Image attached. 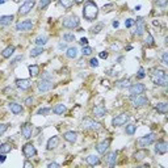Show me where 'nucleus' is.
<instances>
[{
  "label": "nucleus",
  "mask_w": 168,
  "mask_h": 168,
  "mask_svg": "<svg viewBox=\"0 0 168 168\" xmlns=\"http://www.w3.org/2000/svg\"><path fill=\"white\" fill-rule=\"evenodd\" d=\"M118 25H120V23H118L117 20H114L113 21V28H118Z\"/></svg>",
  "instance_id": "58"
},
{
  "label": "nucleus",
  "mask_w": 168,
  "mask_h": 168,
  "mask_svg": "<svg viewBox=\"0 0 168 168\" xmlns=\"http://www.w3.org/2000/svg\"><path fill=\"white\" fill-rule=\"evenodd\" d=\"M5 2H7V0H0V4H4Z\"/></svg>",
  "instance_id": "60"
},
{
  "label": "nucleus",
  "mask_w": 168,
  "mask_h": 168,
  "mask_svg": "<svg viewBox=\"0 0 168 168\" xmlns=\"http://www.w3.org/2000/svg\"><path fill=\"white\" fill-rule=\"evenodd\" d=\"M13 52H15V46L13 45H10V46H7L5 49L2 51V57L5 58V59H8V58H10L13 55Z\"/></svg>",
  "instance_id": "27"
},
{
  "label": "nucleus",
  "mask_w": 168,
  "mask_h": 168,
  "mask_svg": "<svg viewBox=\"0 0 168 168\" xmlns=\"http://www.w3.org/2000/svg\"><path fill=\"white\" fill-rule=\"evenodd\" d=\"M155 134L154 133H150V134H147V135H143V136H141V138L138 139V145L139 147H147V146H150L152 145L155 142Z\"/></svg>",
  "instance_id": "10"
},
{
  "label": "nucleus",
  "mask_w": 168,
  "mask_h": 168,
  "mask_svg": "<svg viewBox=\"0 0 168 168\" xmlns=\"http://www.w3.org/2000/svg\"><path fill=\"white\" fill-rule=\"evenodd\" d=\"M21 134L25 139H30L32 135H33V125L29 122H25L21 125Z\"/></svg>",
  "instance_id": "15"
},
{
  "label": "nucleus",
  "mask_w": 168,
  "mask_h": 168,
  "mask_svg": "<svg viewBox=\"0 0 168 168\" xmlns=\"http://www.w3.org/2000/svg\"><path fill=\"white\" fill-rule=\"evenodd\" d=\"M23 154H24V156L26 158V159H32L33 156L37 155V150L32 143H26L23 147Z\"/></svg>",
  "instance_id": "14"
},
{
  "label": "nucleus",
  "mask_w": 168,
  "mask_h": 168,
  "mask_svg": "<svg viewBox=\"0 0 168 168\" xmlns=\"http://www.w3.org/2000/svg\"><path fill=\"white\" fill-rule=\"evenodd\" d=\"M155 5H158V7H160V8H166L168 5V0H156Z\"/></svg>",
  "instance_id": "44"
},
{
  "label": "nucleus",
  "mask_w": 168,
  "mask_h": 168,
  "mask_svg": "<svg viewBox=\"0 0 168 168\" xmlns=\"http://www.w3.org/2000/svg\"><path fill=\"white\" fill-rule=\"evenodd\" d=\"M63 138H65L67 142H70V143H75L78 141V133L76 131H66V133H63Z\"/></svg>",
  "instance_id": "21"
},
{
  "label": "nucleus",
  "mask_w": 168,
  "mask_h": 168,
  "mask_svg": "<svg viewBox=\"0 0 168 168\" xmlns=\"http://www.w3.org/2000/svg\"><path fill=\"white\" fill-rule=\"evenodd\" d=\"M114 9V4L113 3H109V4H105L104 7H103V10L105 13H108V12H112V10Z\"/></svg>",
  "instance_id": "41"
},
{
  "label": "nucleus",
  "mask_w": 168,
  "mask_h": 168,
  "mask_svg": "<svg viewBox=\"0 0 168 168\" xmlns=\"http://www.w3.org/2000/svg\"><path fill=\"white\" fill-rule=\"evenodd\" d=\"M63 40H65V42H74L75 41V36H74V33H66L63 34Z\"/></svg>",
  "instance_id": "38"
},
{
  "label": "nucleus",
  "mask_w": 168,
  "mask_h": 168,
  "mask_svg": "<svg viewBox=\"0 0 168 168\" xmlns=\"http://www.w3.org/2000/svg\"><path fill=\"white\" fill-rule=\"evenodd\" d=\"M47 44V37L46 36H38L34 40V45L36 46H45Z\"/></svg>",
  "instance_id": "31"
},
{
  "label": "nucleus",
  "mask_w": 168,
  "mask_h": 168,
  "mask_svg": "<svg viewBox=\"0 0 168 168\" xmlns=\"http://www.w3.org/2000/svg\"><path fill=\"white\" fill-rule=\"evenodd\" d=\"M24 167H25V168H30V167H33V164H32L30 162H28V160H26V162L24 163Z\"/></svg>",
  "instance_id": "56"
},
{
  "label": "nucleus",
  "mask_w": 168,
  "mask_h": 168,
  "mask_svg": "<svg viewBox=\"0 0 168 168\" xmlns=\"http://www.w3.org/2000/svg\"><path fill=\"white\" fill-rule=\"evenodd\" d=\"M82 128L83 129H92V130H101L103 129V125L97 122V121H94L93 118H89V117H86L82 120Z\"/></svg>",
  "instance_id": "4"
},
{
  "label": "nucleus",
  "mask_w": 168,
  "mask_h": 168,
  "mask_svg": "<svg viewBox=\"0 0 168 168\" xmlns=\"http://www.w3.org/2000/svg\"><path fill=\"white\" fill-rule=\"evenodd\" d=\"M136 131V126L134 124H129V125H126V128H125V133L128 134V135H134V133Z\"/></svg>",
  "instance_id": "32"
},
{
  "label": "nucleus",
  "mask_w": 168,
  "mask_h": 168,
  "mask_svg": "<svg viewBox=\"0 0 168 168\" xmlns=\"http://www.w3.org/2000/svg\"><path fill=\"white\" fill-rule=\"evenodd\" d=\"M15 20L13 15H7V16H2L0 17V26H8L12 24V21Z\"/></svg>",
  "instance_id": "23"
},
{
  "label": "nucleus",
  "mask_w": 168,
  "mask_h": 168,
  "mask_svg": "<svg viewBox=\"0 0 168 168\" xmlns=\"http://www.w3.org/2000/svg\"><path fill=\"white\" fill-rule=\"evenodd\" d=\"M12 151V146L9 143H2L0 145V152L2 154H8V152Z\"/></svg>",
  "instance_id": "34"
},
{
  "label": "nucleus",
  "mask_w": 168,
  "mask_h": 168,
  "mask_svg": "<svg viewBox=\"0 0 168 168\" xmlns=\"http://www.w3.org/2000/svg\"><path fill=\"white\" fill-rule=\"evenodd\" d=\"M0 145H2V142H0Z\"/></svg>",
  "instance_id": "61"
},
{
  "label": "nucleus",
  "mask_w": 168,
  "mask_h": 168,
  "mask_svg": "<svg viewBox=\"0 0 168 168\" xmlns=\"http://www.w3.org/2000/svg\"><path fill=\"white\" fill-rule=\"evenodd\" d=\"M149 156V150H146V147H141V150H138L134 154V159L135 160H143V159H146V158Z\"/></svg>",
  "instance_id": "20"
},
{
  "label": "nucleus",
  "mask_w": 168,
  "mask_h": 168,
  "mask_svg": "<svg viewBox=\"0 0 168 168\" xmlns=\"http://www.w3.org/2000/svg\"><path fill=\"white\" fill-rule=\"evenodd\" d=\"M33 101H34V99L32 97V96H29V97H26L25 99V105H28V107H30L32 104H33Z\"/></svg>",
  "instance_id": "49"
},
{
  "label": "nucleus",
  "mask_w": 168,
  "mask_h": 168,
  "mask_svg": "<svg viewBox=\"0 0 168 168\" xmlns=\"http://www.w3.org/2000/svg\"><path fill=\"white\" fill-rule=\"evenodd\" d=\"M50 2H51V0H40V3H38V8L42 10V9H45L46 7H47V5H49L50 4Z\"/></svg>",
  "instance_id": "42"
},
{
  "label": "nucleus",
  "mask_w": 168,
  "mask_h": 168,
  "mask_svg": "<svg viewBox=\"0 0 168 168\" xmlns=\"http://www.w3.org/2000/svg\"><path fill=\"white\" fill-rule=\"evenodd\" d=\"M34 5H36V0H26V2H24L21 4V7L19 8V15L20 16L28 15L30 10L34 8Z\"/></svg>",
  "instance_id": "7"
},
{
  "label": "nucleus",
  "mask_w": 168,
  "mask_h": 168,
  "mask_svg": "<svg viewBox=\"0 0 168 168\" xmlns=\"http://www.w3.org/2000/svg\"><path fill=\"white\" fill-rule=\"evenodd\" d=\"M92 113L96 118H103V117H105V114H107V108H105L104 105H96V107L92 109Z\"/></svg>",
  "instance_id": "18"
},
{
  "label": "nucleus",
  "mask_w": 168,
  "mask_h": 168,
  "mask_svg": "<svg viewBox=\"0 0 168 168\" xmlns=\"http://www.w3.org/2000/svg\"><path fill=\"white\" fill-rule=\"evenodd\" d=\"M145 92H146V86L143 83H135L129 86L130 96H138V94H143Z\"/></svg>",
  "instance_id": "5"
},
{
  "label": "nucleus",
  "mask_w": 168,
  "mask_h": 168,
  "mask_svg": "<svg viewBox=\"0 0 168 168\" xmlns=\"http://www.w3.org/2000/svg\"><path fill=\"white\" fill-rule=\"evenodd\" d=\"M116 86H117L118 88H126V87L130 86V80L129 79H122V80L116 82Z\"/></svg>",
  "instance_id": "35"
},
{
  "label": "nucleus",
  "mask_w": 168,
  "mask_h": 168,
  "mask_svg": "<svg viewBox=\"0 0 168 168\" xmlns=\"http://www.w3.org/2000/svg\"><path fill=\"white\" fill-rule=\"evenodd\" d=\"M131 105L134 108H141L149 105V99L143 94H138V96H131Z\"/></svg>",
  "instance_id": "6"
},
{
  "label": "nucleus",
  "mask_w": 168,
  "mask_h": 168,
  "mask_svg": "<svg viewBox=\"0 0 168 168\" xmlns=\"http://www.w3.org/2000/svg\"><path fill=\"white\" fill-rule=\"evenodd\" d=\"M47 167H49V168H58V167H59V164H58V163H55V162H52V163H49V164H47Z\"/></svg>",
  "instance_id": "54"
},
{
  "label": "nucleus",
  "mask_w": 168,
  "mask_h": 168,
  "mask_svg": "<svg viewBox=\"0 0 168 168\" xmlns=\"http://www.w3.org/2000/svg\"><path fill=\"white\" fill-rule=\"evenodd\" d=\"M44 51H45L44 46H36L34 49H32V50H30V57H32V58H36V57L41 55Z\"/></svg>",
  "instance_id": "30"
},
{
  "label": "nucleus",
  "mask_w": 168,
  "mask_h": 168,
  "mask_svg": "<svg viewBox=\"0 0 168 168\" xmlns=\"http://www.w3.org/2000/svg\"><path fill=\"white\" fill-rule=\"evenodd\" d=\"M92 52H93L92 47H89L88 45H87V46H83V49H82V54H83V55L87 57V55H91Z\"/></svg>",
  "instance_id": "40"
},
{
  "label": "nucleus",
  "mask_w": 168,
  "mask_h": 168,
  "mask_svg": "<svg viewBox=\"0 0 168 168\" xmlns=\"http://www.w3.org/2000/svg\"><path fill=\"white\" fill-rule=\"evenodd\" d=\"M136 78H138V79H145L146 78V71H145L143 67H139L138 72H136Z\"/></svg>",
  "instance_id": "43"
},
{
  "label": "nucleus",
  "mask_w": 168,
  "mask_h": 168,
  "mask_svg": "<svg viewBox=\"0 0 168 168\" xmlns=\"http://www.w3.org/2000/svg\"><path fill=\"white\" fill-rule=\"evenodd\" d=\"M155 152L159 155H164L168 152V143L164 139H159L155 143Z\"/></svg>",
  "instance_id": "13"
},
{
  "label": "nucleus",
  "mask_w": 168,
  "mask_h": 168,
  "mask_svg": "<svg viewBox=\"0 0 168 168\" xmlns=\"http://www.w3.org/2000/svg\"><path fill=\"white\" fill-rule=\"evenodd\" d=\"M33 21L32 20H25V21H20V23L16 24V30L17 32H29L33 29Z\"/></svg>",
  "instance_id": "11"
},
{
  "label": "nucleus",
  "mask_w": 168,
  "mask_h": 168,
  "mask_svg": "<svg viewBox=\"0 0 168 168\" xmlns=\"http://www.w3.org/2000/svg\"><path fill=\"white\" fill-rule=\"evenodd\" d=\"M104 28V24L103 23H100V24H97L96 26H93V28H91V33H93V34H97V33H100L101 32V29Z\"/></svg>",
  "instance_id": "37"
},
{
  "label": "nucleus",
  "mask_w": 168,
  "mask_h": 168,
  "mask_svg": "<svg viewBox=\"0 0 168 168\" xmlns=\"http://www.w3.org/2000/svg\"><path fill=\"white\" fill-rule=\"evenodd\" d=\"M130 116L129 113H121L118 116H116V117L112 120V125L114 126V128H118V126H124L126 125V122L129 121Z\"/></svg>",
  "instance_id": "8"
},
{
  "label": "nucleus",
  "mask_w": 168,
  "mask_h": 168,
  "mask_svg": "<svg viewBox=\"0 0 168 168\" xmlns=\"http://www.w3.org/2000/svg\"><path fill=\"white\" fill-rule=\"evenodd\" d=\"M28 68H29L30 76H38V74H40V67L37 66V65H30Z\"/></svg>",
  "instance_id": "33"
},
{
  "label": "nucleus",
  "mask_w": 168,
  "mask_h": 168,
  "mask_svg": "<svg viewBox=\"0 0 168 168\" xmlns=\"http://www.w3.org/2000/svg\"><path fill=\"white\" fill-rule=\"evenodd\" d=\"M82 46H87L88 45V40L86 38V37H83V38H80V42H79Z\"/></svg>",
  "instance_id": "51"
},
{
  "label": "nucleus",
  "mask_w": 168,
  "mask_h": 168,
  "mask_svg": "<svg viewBox=\"0 0 168 168\" xmlns=\"http://www.w3.org/2000/svg\"><path fill=\"white\" fill-rule=\"evenodd\" d=\"M162 63L164 66H168V52H163L162 55Z\"/></svg>",
  "instance_id": "46"
},
{
  "label": "nucleus",
  "mask_w": 168,
  "mask_h": 168,
  "mask_svg": "<svg viewBox=\"0 0 168 168\" xmlns=\"http://www.w3.org/2000/svg\"><path fill=\"white\" fill-rule=\"evenodd\" d=\"M133 25H134V20L133 19H128V20L125 21V26H126V28H131Z\"/></svg>",
  "instance_id": "47"
},
{
  "label": "nucleus",
  "mask_w": 168,
  "mask_h": 168,
  "mask_svg": "<svg viewBox=\"0 0 168 168\" xmlns=\"http://www.w3.org/2000/svg\"><path fill=\"white\" fill-rule=\"evenodd\" d=\"M3 162H5V154L0 152V163H3Z\"/></svg>",
  "instance_id": "57"
},
{
  "label": "nucleus",
  "mask_w": 168,
  "mask_h": 168,
  "mask_svg": "<svg viewBox=\"0 0 168 168\" xmlns=\"http://www.w3.org/2000/svg\"><path fill=\"white\" fill-rule=\"evenodd\" d=\"M151 80L155 86H160V87H167L168 84V76H167V72L162 68H154L151 71Z\"/></svg>",
  "instance_id": "2"
},
{
  "label": "nucleus",
  "mask_w": 168,
  "mask_h": 168,
  "mask_svg": "<svg viewBox=\"0 0 168 168\" xmlns=\"http://www.w3.org/2000/svg\"><path fill=\"white\" fill-rule=\"evenodd\" d=\"M86 162L89 166H99L100 163H101V160H100V158L97 155H88L86 158Z\"/></svg>",
  "instance_id": "25"
},
{
  "label": "nucleus",
  "mask_w": 168,
  "mask_h": 168,
  "mask_svg": "<svg viewBox=\"0 0 168 168\" xmlns=\"http://www.w3.org/2000/svg\"><path fill=\"white\" fill-rule=\"evenodd\" d=\"M51 110H52V113L54 114H63V113L67 112V108H66V105H63V104H58Z\"/></svg>",
  "instance_id": "29"
},
{
  "label": "nucleus",
  "mask_w": 168,
  "mask_h": 168,
  "mask_svg": "<svg viewBox=\"0 0 168 168\" xmlns=\"http://www.w3.org/2000/svg\"><path fill=\"white\" fill-rule=\"evenodd\" d=\"M74 2H75L76 4H82V3L84 2V0H74Z\"/></svg>",
  "instance_id": "59"
},
{
  "label": "nucleus",
  "mask_w": 168,
  "mask_h": 168,
  "mask_svg": "<svg viewBox=\"0 0 168 168\" xmlns=\"http://www.w3.org/2000/svg\"><path fill=\"white\" fill-rule=\"evenodd\" d=\"M134 25H135L134 34L138 36V37H141V36L146 32V23H145V19H143V17H138L136 20H134Z\"/></svg>",
  "instance_id": "9"
},
{
  "label": "nucleus",
  "mask_w": 168,
  "mask_h": 168,
  "mask_svg": "<svg viewBox=\"0 0 168 168\" xmlns=\"http://www.w3.org/2000/svg\"><path fill=\"white\" fill-rule=\"evenodd\" d=\"M99 57L101 58V59H107V58H108V52H107V51H101V52L99 54Z\"/></svg>",
  "instance_id": "53"
},
{
  "label": "nucleus",
  "mask_w": 168,
  "mask_h": 168,
  "mask_svg": "<svg viewBox=\"0 0 168 168\" xmlns=\"http://www.w3.org/2000/svg\"><path fill=\"white\" fill-rule=\"evenodd\" d=\"M19 61H23V55H19L17 58H15V59H13L12 62H10V65H12V66H15V65H16V63H17Z\"/></svg>",
  "instance_id": "50"
},
{
  "label": "nucleus",
  "mask_w": 168,
  "mask_h": 168,
  "mask_svg": "<svg viewBox=\"0 0 168 168\" xmlns=\"http://www.w3.org/2000/svg\"><path fill=\"white\" fill-rule=\"evenodd\" d=\"M145 44L147 47H151V46H154L155 44V41H154V37H152L151 33H147V37H146V41H145Z\"/></svg>",
  "instance_id": "36"
},
{
  "label": "nucleus",
  "mask_w": 168,
  "mask_h": 168,
  "mask_svg": "<svg viewBox=\"0 0 168 168\" xmlns=\"http://www.w3.org/2000/svg\"><path fill=\"white\" fill-rule=\"evenodd\" d=\"M99 16V7L93 0H87L83 7V17L87 21H94Z\"/></svg>",
  "instance_id": "1"
},
{
  "label": "nucleus",
  "mask_w": 168,
  "mask_h": 168,
  "mask_svg": "<svg viewBox=\"0 0 168 168\" xmlns=\"http://www.w3.org/2000/svg\"><path fill=\"white\" fill-rule=\"evenodd\" d=\"M3 92H4L5 94H9V93H10V94H13V89L10 88V87H7V88H5Z\"/></svg>",
  "instance_id": "52"
},
{
  "label": "nucleus",
  "mask_w": 168,
  "mask_h": 168,
  "mask_svg": "<svg viewBox=\"0 0 168 168\" xmlns=\"http://www.w3.org/2000/svg\"><path fill=\"white\" fill-rule=\"evenodd\" d=\"M117 156H118V151H110L105 156V162L108 163V166L113 167L116 166V162H117Z\"/></svg>",
  "instance_id": "19"
},
{
  "label": "nucleus",
  "mask_w": 168,
  "mask_h": 168,
  "mask_svg": "<svg viewBox=\"0 0 168 168\" xmlns=\"http://www.w3.org/2000/svg\"><path fill=\"white\" fill-rule=\"evenodd\" d=\"M78 47L75 46H71V47H68L67 51H66V57L68 58V59H76L78 58Z\"/></svg>",
  "instance_id": "24"
},
{
  "label": "nucleus",
  "mask_w": 168,
  "mask_h": 168,
  "mask_svg": "<svg viewBox=\"0 0 168 168\" xmlns=\"http://www.w3.org/2000/svg\"><path fill=\"white\" fill-rule=\"evenodd\" d=\"M110 142H112V138H108V139H104L101 141L100 143L96 146V150L99 154L101 155H105V152H107L109 150V146H110Z\"/></svg>",
  "instance_id": "16"
},
{
  "label": "nucleus",
  "mask_w": 168,
  "mask_h": 168,
  "mask_svg": "<svg viewBox=\"0 0 168 168\" xmlns=\"http://www.w3.org/2000/svg\"><path fill=\"white\" fill-rule=\"evenodd\" d=\"M62 25H63V28H66V29H76L78 26L80 25V21H79L78 16L70 15V16H66V17L62 20Z\"/></svg>",
  "instance_id": "3"
},
{
  "label": "nucleus",
  "mask_w": 168,
  "mask_h": 168,
  "mask_svg": "<svg viewBox=\"0 0 168 168\" xmlns=\"http://www.w3.org/2000/svg\"><path fill=\"white\" fill-rule=\"evenodd\" d=\"M37 87H38L40 92H49L50 89L54 87V84H52V82L49 80V79H41L38 84H37Z\"/></svg>",
  "instance_id": "12"
},
{
  "label": "nucleus",
  "mask_w": 168,
  "mask_h": 168,
  "mask_svg": "<svg viewBox=\"0 0 168 168\" xmlns=\"http://www.w3.org/2000/svg\"><path fill=\"white\" fill-rule=\"evenodd\" d=\"M50 112H51L50 108H40L38 110H37V114L38 116H47Z\"/></svg>",
  "instance_id": "39"
},
{
  "label": "nucleus",
  "mask_w": 168,
  "mask_h": 168,
  "mask_svg": "<svg viewBox=\"0 0 168 168\" xmlns=\"http://www.w3.org/2000/svg\"><path fill=\"white\" fill-rule=\"evenodd\" d=\"M66 47H67V42H61V44H59V49L61 50L66 49Z\"/></svg>",
  "instance_id": "55"
},
{
  "label": "nucleus",
  "mask_w": 168,
  "mask_h": 168,
  "mask_svg": "<svg viewBox=\"0 0 168 168\" xmlns=\"http://www.w3.org/2000/svg\"><path fill=\"white\" fill-rule=\"evenodd\" d=\"M16 86L21 91H26V89H29L32 87V80L30 79H17L16 80Z\"/></svg>",
  "instance_id": "17"
},
{
  "label": "nucleus",
  "mask_w": 168,
  "mask_h": 168,
  "mask_svg": "<svg viewBox=\"0 0 168 168\" xmlns=\"http://www.w3.org/2000/svg\"><path fill=\"white\" fill-rule=\"evenodd\" d=\"M89 66H91V67H97L99 66V61L96 59V58H92V59L89 61Z\"/></svg>",
  "instance_id": "48"
},
{
  "label": "nucleus",
  "mask_w": 168,
  "mask_h": 168,
  "mask_svg": "<svg viewBox=\"0 0 168 168\" xmlns=\"http://www.w3.org/2000/svg\"><path fill=\"white\" fill-rule=\"evenodd\" d=\"M8 107H9V109H10V112H12L13 114H16V116L21 114V113L24 112V108L21 107L20 104H17V103H9Z\"/></svg>",
  "instance_id": "22"
},
{
  "label": "nucleus",
  "mask_w": 168,
  "mask_h": 168,
  "mask_svg": "<svg viewBox=\"0 0 168 168\" xmlns=\"http://www.w3.org/2000/svg\"><path fill=\"white\" fill-rule=\"evenodd\" d=\"M155 109L158 110V113L167 114V112H168V104L167 103H158L155 105Z\"/></svg>",
  "instance_id": "28"
},
{
  "label": "nucleus",
  "mask_w": 168,
  "mask_h": 168,
  "mask_svg": "<svg viewBox=\"0 0 168 168\" xmlns=\"http://www.w3.org/2000/svg\"><path fill=\"white\" fill-rule=\"evenodd\" d=\"M8 128H9L8 124H0V135H3L8 130Z\"/></svg>",
  "instance_id": "45"
},
{
  "label": "nucleus",
  "mask_w": 168,
  "mask_h": 168,
  "mask_svg": "<svg viewBox=\"0 0 168 168\" xmlns=\"http://www.w3.org/2000/svg\"><path fill=\"white\" fill-rule=\"evenodd\" d=\"M59 145V138L58 136H51V138L47 141V150H54Z\"/></svg>",
  "instance_id": "26"
}]
</instances>
